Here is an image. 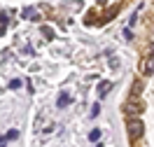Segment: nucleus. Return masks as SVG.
<instances>
[{"mask_svg": "<svg viewBox=\"0 0 154 147\" xmlns=\"http://www.w3.org/2000/svg\"><path fill=\"white\" fill-rule=\"evenodd\" d=\"M126 131H128V136L133 138V140H138V138L145 133V124L140 121V119H128V124H126Z\"/></svg>", "mask_w": 154, "mask_h": 147, "instance_id": "1", "label": "nucleus"}, {"mask_svg": "<svg viewBox=\"0 0 154 147\" xmlns=\"http://www.w3.org/2000/svg\"><path fill=\"white\" fill-rule=\"evenodd\" d=\"M140 70H143V75H154V54L145 56L143 66H140Z\"/></svg>", "mask_w": 154, "mask_h": 147, "instance_id": "2", "label": "nucleus"}, {"mask_svg": "<svg viewBox=\"0 0 154 147\" xmlns=\"http://www.w3.org/2000/svg\"><path fill=\"white\" fill-rule=\"evenodd\" d=\"M140 110H143V103H140L138 98H135V100H133V96H131V100L126 103V112H128V115H138Z\"/></svg>", "mask_w": 154, "mask_h": 147, "instance_id": "3", "label": "nucleus"}, {"mask_svg": "<svg viewBox=\"0 0 154 147\" xmlns=\"http://www.w3.org/2000/svg\"><path fill=\"white\" fill-rule=\"evenodd\" d=\"M21 17H23V19H28V21H38L40 19V14H38L35 7H26V10L21 12Z\"/></svg>", "mask_w": 154, "mask_h": 147, "instance_id": "4", "label": "nucleus"}, {"mask_svg": "<svg viewBox=\"0 0 154 147\" xmlns=\"http://www.w3.org/2000/svg\"><path fill=\"white\" fill-rule=\"evenodd\" d=\"M112 89V82H107V79H103L100 84H98V96L103 98V96H107V91Z\"/></svg>", "mask_w": 154, "mask_h": 147, "instance_id": "5", "label": "nucleus"}, {"mask_svg": "<svg viewBox=\"0 0 154 147\" xmlns=\"http://www.w3.org/2000/svg\"><path fill=\"white\" fill-rule=\"evenodd\" d=\"M70 103H72V96H70V93H61V96H58V108H68Z\"/></svg>", "mask_w": 154, "mask_h": 147, "instance_id": "6", "label": "nucleus"}, {"mask_svg": "<svg viewBox=\"0 0 154 147\" xmlns=\"http://www.w3.org/2000/svg\"><path fill=\"white\" fill-rule=\"evenodd\" d=\"M40 30H42V35H45V38H47V40H54V30L49 28V26H42V28H40Z\"/></svg>", "mask_w": 154, "mask_h": 147, "instance_id": "7", "label": "nucleus"}, {"mask_svg": "<svg viewBox=\"0 0 154 147\" xmlns=\"http://www.w3.org/2000/svg\"><path fill=\"white\" fill-rule=\"evenodd\" d=\"M89 140H91V142H98V140H100V131H98V128H94V131L89 133Z\"/></svg>", "mask_w": 154, "mask_h": 147, "instance_id": "8", "label": "nucleus"}, {"mask_svg": "<svg viewBox=\"0 0 154 147\" xmlns=\"http://www.w3.org/2000/svg\"><path fill=\"white\" fill-rule=\"evenodd\" d=\"M17 138H19V131H17V128H10V131H7V140H17Z\"/></svg>", "mask_w": 154, "mask_h": 147, "instance_id": "9", "label": "nucleus"}, {"mask_svg": "<svg viewBox=\"0 0 154 147\" xmlns=\"http://www.w3.org/2000/svg\"><path fill=\"white\" fill-rule=\"evenodd\" d=\"M98 115H100V105L94 103V105H91V117H98Z\"/></svg>", "mask_w": 154, "mask_h": 147, "instance_id": "10", "label": "nucleus"}, {"mask_svg": "<svg viewBox=\"0 0 154 147\" xmlns=\"http://www.w3.org/2000/svg\"><path fill=\"white\" fill-rule=\"evenodd\" d=\"M21 87V79H12L10 82V89H19Z\"/></svg>", "mask_w": 154, "mask_h": 147, "instance_id": "11", "label": "nucleus"}, {"mask_svg": "<svg viewBox=\"0 0 154 147\" xmlns=\"http://www.w3.org/2000/svg\"><path fill=\"white\" fill-rule=\"evenodd\" d=\"M124 38H126V40H133V33H131V28H124Z\"/></svg>", "mask_w": 154, "mask_h": 147, "instance_id": "12", "label": "nucleus"}, {"mask_svg": "<svg viewBox=\"0 0 154 147\" xmlns=\"http://www.w3.org/2000/svg\"><path fill=\"white\" fill-rule=\"evenodd\" d=\"M0 147H7V138H0Z\"/></svg>", "mask_w": 154, "mask_h": 147, "instance_id": "13", "label": "nucleus"}, {"mask_svg": "<svg viewBox=\"0 0 154 147\" xmlns=\"http://www.w3.org/2000/svg\"><path fill=\"white\" fill-rule=\"evenodd\" d=\"M98 2H105V0H98Z\"/></svg>", "mask_w": 154, "mask_h": 147, "instance_id": "14", "label": "nucleus"}, {"mask_svg": "<svg viewBox=\"0 0 154 147\" xmlns=\"http://www.w3.org/2000/svg\"><path fill=\"white\" fill-rule=\"evenodd\" d=\"M96 147H103V145H96Z\"/></svg>", "mask_w": 154, "mask_h": 147, "instance_id": "15", "label": "nucleus"}]
</instances>
